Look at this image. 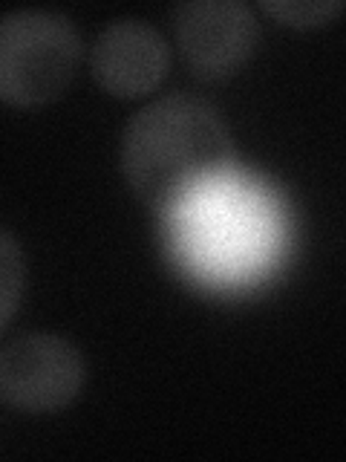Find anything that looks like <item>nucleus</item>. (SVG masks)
I'll use <instances>...</instances> for the list:
<instances>
[{
    "mask_svg": "<svg viewBox=\"0 0 346 462\" xmlns=\"http://www.w3.org/2000/svg\"><path fill=\"white\" fill-rule=\"evenodd\" d=\"M234 142L214 105L170 93L127 122L119 165L133 194L162 211H182L234 173Z\"/></svg>",
    "mask_w": 346,
    "mask_h": 462,
    "instance_id": "f257e3e1",
    "label": "nucleus"
},
{
    "mask_svg": "<svg viewBox=\"0 0 346 462\" xmlns=\"http://www.w3.org/2000/svg\"><path fill=\"white\" fill-rule=\"evenodd\" d=\"M84 43L76 23L52 9L0 14V101L43 107L61 98L76 79Z\"/></svg>",
    "mask_w": 346,
    "mask_h": 462,
    "instance_id": "f03ea898",
    "label": "nucleus"
},
{
    "mask_svg": "<svg viewBox=\"0 0 346 462\" xmlns=\"http://www.w3.org/2000/svg\"><path fill=\"white\" fill-rule=\"evenodd\" d=\"M84 356L52 332H26L0 346V402L23 413H55L78 399Z\"/></svg>",
    "mask_w": 346,
    "mask_h": 462,
    "instance_id": "7ed1b4c3",
    "label": "nucleus"
},
{
    "mask_svg": "<svg viewBox=\"0 0 346 462\" xmlns=\"http://www.w3.org/2000/svg\"><path fill=\"white\" fill-rule=\"evenodd\" d=\"M173 32L191 72L225 81L251 61L260 43L254 9L242 0H187L173 12Z\"/></svg>",
    "mask_w": 346,
    "mask_h": 462,
    "instance_id": "20e7f679",
    "label": "nucleus"
},
{
    "mask_svg": "<svg viewBox=\"0 0 346 462\" xmlns=\"http://www.w3.org/2000/svg\"><path fill=\"white\" fill-rule=\"evenodd\" d=\"M90 69L101 90L119 98L153 93L170 69V47L159 29L141 18L107 23L93 41Z\"/></svg>",
    "mask_w": 346,
    "mask_h": 462,
    "instance_id": "39448f33",
    "label": "nucleus"
},
{
    "mask_svg": "<svg viewBox=\"0 0 346 462\" xmlns=\"http://www.w3.org/2000/svg\"><path fill=\"white\" fill-rule=\"evenodd\" d=\"M26 289V260L18 240L0 228V332L18 312Z\"/></svg>",
    "mask_w": 346,
    "mask_h": 462,
    "instance_id": "423d86ee",
    "label": "nucleus"
},
{
    "mask_svg": "<svg viewBox=\"0 0 346 462\" xmlns=\"http://www.w3.org/2000/svg\"><path fill=\"white\" fill-rule=\"evenodd\" d=\"M260 9L271 14V18L283 21L286 26L312 29V26L329 23L335 14H341L343 4L341 0H309V4H297V0H263Z\"/></svg>",
    "mask_w": 346,
    "mask_h": 462,
    "instance_id": "0eeeda50",
    "label": "nucleus"
}]
</instances>
